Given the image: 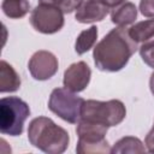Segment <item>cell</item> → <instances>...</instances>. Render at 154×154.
<instances>
[{"label":"cell","mask_w":154,"mask_h":154,"mask_svg":"<svg viewBox=\"0 0 154 154\" xmlns=\"http://www.w3.org/2000/svg\"><path fill=\"white\" fill-rule=\"evenodd\" d=\"M136 51L137 42L130 37L129 29L117 26L96 43L93 51V58L95 66L100 71L117 72L125 67Z\"/></svg>","instance_id":"6da1fadb"},{"label":"cell","mask_w":154,"mask_h":154,"mask_svg":"<svg viewBox=\"0 0 154 154\" xmlns=\"http://www.w3.org/2000/svg\"><path fill=\"white\" fill-rule=\"evenodd\" d=\"M28 140L35 148L48 154L64 153L70 142L69 132L51 118H34L28 128Z\"/></svg>","instance_id":"7a4b0ae2"},{"label":"cell","mask_w":154,"mask_h":154,"mask_svg":"<svg viewBox=\"0 0 154 154\" xmlns=\"http://www.w3.org/2000/svg\"><path fill=\"white\" fill-rule=\"evenodd\" d=\"M126 117V108L120 100H84L81 111V119L99 123L102 125L116 126Z\"/></svg>","instance_id":"3957f363"},{"label":"cell","mask_w":154,"mask_h":154,"mask_svg":"<svg viewBox=\"0 0 154 154\" xmlns=\"http://www.w3.org/2000/svg\"><path fill=\"white\" fill-rule=\"evenodd\" d=\"M30 116L29 105L18 96H7L0 100V132L8 136H19L24 123Z\"/></svg>","instance_id":"277c9868"},{"label":"cell","mask_w":154,"mask_h":154,"mask_svg":"<svg viewBox=\"0 0 154 154\" xmlns=\"http://www.w3.org/2000/svg\"><path fill=\"white\" fill-rule=\"evenodd\" d=\"M83 102L84 99L76 95L75 91H71L67 88H55L51 93L48 108L63 120L77 124L81 120Z\"/></svg>","instance_id":"5b68a950"},{"label":"cell","mask_w":154,"mask_h":154,"mask_svg":"<svg viewBox=\"0 0 154 154\" xmlns=\"http://www.w3.org/2000/svg\"><path fill=\"white\" fill-rule=\"evenodd\" d=\"M29 22L41 34H55L64 26V12L57 6L40 4L31 11Z\"/></svg>","instance_id":"8992f818"},{"label":"cell","mask_w":154,"mask_h":154,"mask_svg":"<svg viewBox=\"0 0 154 154\" xmlns=\"http://www.w3.org/2000/svg\"><path fill=\"white\" fill-rule=\"evenodd\" d=\"M59 69V63L57 57L48 51H37L35 52L29 63L28 70L31 77L36 81H47L52 78Z\"/></svg>","instance_id":"52a82bcc"},{"label":"cell","mask_w":154,"mask_h":154,"mask_svg":"<svg viewBox=\"0 0 154 154\" xmlns=\"http://www.w3.org/2000/svg\"><path fill=\"white\" fill-rule=\"evenodd\" d=\"M90 77H91V70L88 66V64L84 61H77L71 64L65 70L63 83L64 87L67 88L69 90L79 93L88 87L90 82Z\"/></svg>","instance_id":"ba28073f"},{"label":"cell","mask_w":154,"mask_h":154,"mask_svg":"<svg viewBox=\"0 0 154 154\" xmlns=\"http://www.w3.org/2000/svg\"><path fill=\"white\" fill-rule=\"evenodd\" d=\"M108 8L101 0H84L76 10L75 18L82 24L101 22L108 14Z\"/></svg>","instance_id":"9c48e42d"},{"label":"cell","mask_w":154,"mask_h":154,"mask_svg":"<svg viewBox=\"0 0 154 154\" xmlns=\"http://www.w3.org/2000/svg\"><path fill=\"white\" fill-rule=\"evenodd\" d=\"M107 130L108 128L106 125L81 119L77 123L76 134L78 136V142L93 143V142H100L105 140Z\"/></svg>","instance_id":"30bf717a"},{"label":"cell","mask_w":154,"mask_h":154,"mask_svg":"<svg viewBox=\"0 0 154 154\" xmlns=\"http://www.w3.org/2000/svg\"><path fill=\"white\" fill-rule=\"evenodd\" d=\"M20 87V77L6 60L0 61V93H13Z\"/></svg>","instance_id":"8fae6325"},{"label":"cell","mask_w":154,"mask_h":154,"mask_svg":"<svg viewBox=\"0 0 154 154\" xmlns=\"http://www.w3.org/2000/svg\"><path fill=\"white\" fill-rule=\"evenodd\" d=\"M137 18V7L132 2H123L111 12V20L117 26L132 24Z\"/></svg>","instance_id":"7c38bea8"},{"label":"cell","mask_w":154,"mask_h":154,"mask_svg":"<svg viewBox=\"0 0 154 154\" xmlns=\"http://www.w3.org/2000/svg\"><path fill=\"white\" fill-rule=\"evenodd\" d=\"M147 149L144 147V144L142 143V141L137 137H134V136H125V137H122L120 140H118L112 149H111V153L113 154H128V153H131V154H136V153H144Z\"/></svg>","instance_id":"4fadbf2b"},{"label":"cell","mask_w":154,"mask_h":154,"mask_svg":"<svg viewBox=\"0 0 154 154\" xmlns=\"http://www.w3.org/2000/svg\"><path fill=\"white\" fill-rule=\"evenodd\" d=\"M1 10L6 17L11 19H19L29 12L30 2L28 0H2Z\"/></svg>","instance_id":"5bb4252c"},{"label":"cell","mask_w":154,"mask_h":154,"mask_svg":"<svg viewBox=\"0 0 154 154\" xmlns=\"http://www.w3.org/2000/svg\"><path fill=\"white\" fill-rule=\"evenodd\" d=\"M96 38H97V28L95 25H91L90 28L81 31L75 42L76 53L79 55L87 53L89 49H91L94 47Z\"/></svg>","instance_id":"9a60e30c"},{"label":"cell","mask_w":154,"mask_h":154,"mask_svg":"<svg viewBox=\"0 0 154 154\" xmlns=\"http://www.w3.org/2000/svg\"><path fill=\"white\" fill-rule=\"evenodd\" d=\"M129 35L135 42H144L154 36V18L138 22L129 29Z\"/></svg>","instance_id":"2e32d148"},{"label":"cell","mask_w":154,"mask_h":154,"mask_svg":"<svg viewBox=\"0 0 154 154\" xmlns=\"http://www.w3.org/2000/svg\"><path fill=\"white\" fill-rule=\"evenodd\" d=\"M111 147L107 142V140H102L100 142H93V143H83L77 142L76 152L77 154H108L111 153Z\"/></svg>","instance_id":"e0dca14e"},{"label":"cell","mask_w":154,"mask_h":154,"mask_svg":"<svg viewBox=\"0 0 154 154\" xmlns=\"http://www.w3.org/2000/svg\"><path fill=\"white\" fill-rule=\"evenodd\" d=\"M140 55L144 61V64L154 69V41L143 43L140 47Z\"/></svg>","instance_id":"ac0fdd59"},{"label":"cell","mask_w":154,"mask_h":154,"mask_svg":"<svg viewBox=\"0 0 154 154\" xmlns=\"http://www.w3.org/2000/svg\"><path fill=\"white\" fill-rule=\"evenodd\" d=\"M140 12L147 18H154V0H141Z\"/></svg>","instance_id":"d6986e66"},{"label":"cell","mask_w":154,"mask_h":154,"mask_svg":"<svg viewBox=\"0 0 154 154\" xmlns=\"http://www.w3.org/2000/svg\"><path fill=\"white\" fill-rule=\"evenodd\" d=\"M82 2H83V0H64L59 8L64 13H71L75 10H77L82 5Z\"/></svg>","instance_id":"ffe728a7"},{"label":"cell","mask_w":154,"mask_h":154,"mask_svg":"<svg viewBox=\"0 0 154 154\" xmlns=\"http://www.w3.org/2000/svg\"><path fill=\"white\" fill-rule=\"evenodd\" d=\"M144 144L149 153H154V126L147 134V136L144 138Z\"/></svg>","instance_id":"44dd1931"},{"label":"cell","mask_w":154,"mask_h":154,"mask_svg":"<svg viewBox=\"0 0 154 154\" xmlns=\"http://www.w3.org/2000/svg\"><path fill=\"white\" fill-rule=\"evenodd\" d=\"M106 6H108V7H117V6H119V5H122L123 2H125V0H101Z\"/></svg>","instance_id":"7402d4cb"},{"label":"cell","mask_w":154,"mask_h":154,"mask_svg":"<svg viewBox=\"0 0 154 154\" xmlns=\"http://www.w3.org/2000/svg\"><path fill=\"white\" fill-rule=\"evenodd\" d=\"M63 1L64 0H38V4H45V5H52V6L60 7Z\"/></svg>","instance_id":"603a6c76"},{"label":"cell","mask_w":154,"mask_h":154,"mask_svg":"<svg viewBox=\"0 0 154 154\" xmlns=\"http://www.w3.org/2000/svg\"><path fill=\"white\" fill-rule=\"evenodd\" d=\"M149 88H150L152 94L154 95V72L150 75V78H149Z\"/></svg>","instance_id":"cb8c5ba5"}]
</instances>
